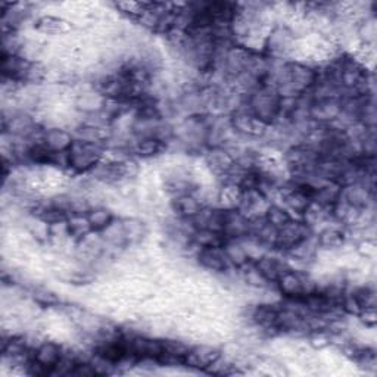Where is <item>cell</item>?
I'll list each match as a JSON object with an SVG mask.
<instances>
[{
    "instance_id": "6da1fadb",
    "label": "cell",
    "mask_w": 377,
    "mask_h": 377,
    "mask_svg": "<svg viewBox=\"0 0 377 377\" xmlns=\"http://www.w3.org/2000/svg\"><path fill=\"white\" fill-rule=\"evenodd\" d=\"M281 94L273 86L262 84L250 91L246 101V109L265 125L279 118Z\"/></svg>"
},
{
    "instance_id": "7a4b0ae2",
    "label": "cell",
    "mask_w": 377,
    "mask_h": 377,
    "mask_svg": "<svg viewBox=\"0 0 377 377\" xmlns=\"http://www.w3.org/2000/svg\"><path fill=\"white\" fill-rule=\"evenodd\" d=\"M103 152L105 146L101 141L77 139L68 151V168L75 172L93 171L102 162Z\"/></svg>"
},
{
    "instance_id": "3957f363",
    "label": "cell",
    "mask_w": 377,
    "mask_h": 377,
    "mask_svg": "<svg viewBox=\"0 0 377 377\" xmlns=\"http://www.w3.org/2000/svg\"><path fill=\"white\" fill-rule=\"evenodd\" d=\"M62 357H64V351L58 343L43 342L31 352L28 366L34 369V374H52Z\"/></svg>"
},
{
    "instance_id": "277c9868",
    "label": "cell",
    "mask_w": 377,
    "mask_h": 377,
    "mask_svg": "<svg viewBox=\"0 0 377 377\" xmlns=\"http://www.w3.org/2000/svg\"><path fill=\"white\" fill-rule=\"evenodd\" d=\"M276 286L286 300H298V298H302L307 293L317 290L305 276L292 269H288L281 273L276 281Z\"/></svg>"
},
{
    "instance_id": "5b68a950",
    "label": "cell",
    "mask_w": 377,
    "mask_h": 377,
    "mask_svg": "<svg viewBox=\"0 0 377 377\" xmlns=\"http://www.w3.org/2000/svg\"><path fill=\"white\" fill-rule=\"evenodd\" d=\"M309 236H312V229L305 222H296L293 218L286 226L279 229L274 249L288 253L289 249H292L298 243H301L302 241L309 238Z\"/></svg>"
},
{
    "instance_id": "8992f818",
    "label": "cell",
    "mask_w": 377,
    "mask_h": 377,
    "mask_svg": "<svg viewBox=\"0 0 377 377\" xmlns=\"http://www.w3.org/2000/svg\"><path fill=\"white\" fill-rule=\"evenodd\" d=\"M222 358V351L208 347V345H199L188 350L184 357V366L199 369V370H210L215 367V364Z\"/></svg>"
},
{
    "instance_id": "52a82bcc",
    "label": "cell",
    "mask_w": 377,
    "mask_h": 377,
    "mask_svg": "<svg viewBox=\"0 0 377 377\" xmlns=\"http://www.w3.org/2000/svg\"><path fill=\"white\" fill-rule=\"evenodd\" d=\"M223 234L227 241H242L250 234V218L238 208L226 210V222Z\"/></svg>"
},
{
    "instance_id": "ba28073f",
    "label": "cell",
    "mask_w": 377,
    "mask_h": 377,
    "mask_svg": "<svg viewBox=\"0 0 377 377\" xmlns=\"http://www.w3.org/2000/svg\"><path fill=\"white\" fill-rule=\"evenodd\" d=\"M231 129L238 133H242L245 136L250 137H258L265 133L267 125L261 122L258 118H255L250 114L248 109H241V111L236 113L230 121Z\"/></svg>"
},
{
    "instance_id": "9c48e42d",
    "label": "cell",
    "mask_w": 377,
    "mask_h": 377,
    "mask_svg": "<svg viewBox=\"0 0 377 377\" xmlns=\"http://www.w3.org/2000/svg\"><path fill=\"white\" fill-rule=\"evenodd\" d=\"M198 260L202 267L214 273H226L231 267L223 248H200Z\"/></svg>"
},
{
    "instance_id": "30bf717a",
    "label": "cell",
    "mask_w": 377,
    "mask_h": 377,
    "mask_svg": "<svg viewBox=\"0 0 377 377\" xmlns=\"http://www.w3.org/2000/svg\"><path fill=\"white\" fill-rule=\"evenodd\" d=\"M255 270L262 276L267 283H276L281 273L288 270L289 267L283 262V260L271 257V255H262L255 262H253Z\"/></svg>"
},
{
    "instance_id": "8fae6325",
    "label": "cell",
    "mask_w": 377,
    "mask_h": 377,
    "mask_svg": "<svg viewBox=\"0 0 377 377\" xmlns=\"http://www.w3.org/2000/svg\"><path fill=\"white\" fill-rule=\"evenodd\" d=\"M172 208L183 222H192L205 207L193 196V193H187L172 199Z\"/></svg>"
},
{
    "instance_id": "7c38bea8",
    "label": "cell",
    "mask_w": 377,
    "mask_h": 377,
    "mask_svg": "<svg viewBox=\"0 0 377 377\" xmlns=\"http://www.w3.org/2000/svg\"><path fill=\"white\" fill-rule=\"evenodd\" d=\"M43 143L49 148L52 152L59 153V152H67L74 143L72 136L60 129H51L44 130L43 133Z\"/></svg>"
},
{
    "instance_id": "4fadbf2b",
    "label": "cell",
    "mask_w": 377,
    "mask_h": 377,
    "mask_svg": "<svg viewBox=\"0 0 377 377\" xmlns=\"http://www.w3.org/2000/svg\"><path fill=\"white\" fill-rule=\"evenodd\" d=\"M208 165L217 172V174L222 176H229V172L233 170L236 165V160L227 151L222 148H214L208 156H207Z\"/></svg>"
},
{
    "instance_id": "5bb4252c",
    "label": "cell",
    "mask_w": 377,
    "mask_h": 377,
    "mask_svg": "<svg viewBox=\"0 0 377 377\" xmlns=\"http://www.w3.org/2000/svg\"><path fill=\"white\" fill-rule=\"evenodd\" d=\"M86 217H87L89 224L94 233H103L106 229L111 227L115 222L114 214L103 207L89 208V211L86 212Z\"/></svg>"
},
{
    "instance_id": "9a60e30c",
    "label": "cell",
    "mask_w": 377,
    "mask_h": 377,
    "mask_svg": "<svg viewBox=\"0 0 377 377\" xmlns=\"http://www.w3.org/2000/svg\"><path fill=\"white\" fill-rule=\"evenodd\" d=\"M167 141H162L156 137H137L132 151L140 156V158H152L160 155L165 149Z\"/></svg>"
},
{
    "instance_id": "2e32d148",
    "label": "cell",
    "mask_w": 377,
    "mask_h": 377,
    "mask_svg": "<svg viewBox=\"0 0 377 377\" xmlns=\"http://www.w3.org/2000/svg\"><path fill=\"white\" fill-rule=\"evenodd\" d=\"M223 249L230 265L236 267V269H245L248 264L253 262L242 241H227Z\"/></svg>"
},
{
    "instance_id": "e0dca14e",
    "label": "cell",
    "mask_w": 377,
    "mask_h": 377,
    "mask_svg": "<svg viewBox=\"0 0 377 377\" xmlns=\"http://www.w3.org/2000/svg\"><path fill=\"white\" fill-rule=\"evenodd\" d=\"M65 226L68 233L77 239H84L87 234L93 233L86 214H71L65 222Z\"/></svg>"
},
{
    "instance_id": "ac0fdd59",
    "label": "cell",
    "mask_w": 377,
    "mask_h": 377,
    "mask_svg": "<svg viewBox=\"0 0 377 377\" xmlns=\"http://www.w3.org/2000/svg\"><path fill=\"white\" fill-rule=\"evenodd\" d=\"M120 226H121L124 243H134L143 238V234H145L143 223L137 222V219H124Z\"/></svg>"
},
{
    "instance_id": "d6986e66",
    "label": "cell",
    "mask_w": 377,
    "mask_h": 377,
    "mask_svg": "<svg viewBox=\"0 0 377 377\" xmlns=\"http://www.w3.org/2000/svg\"><path fill=\"white\" fill-rule=\"evenodd\" d=\"M317 242H319V246L327 248V249L340 248L345 242V234L342 230L336 227H328V229H324L317 236Z\"/></svg>"
},
{
    "instance_id": "ffe728a7",
    "label": "cell",
    "mask_w": 377,
    "mask_h": 377,
    "mask_svg": "<svg viewBox=\"0 0 377 377\" xmlns=\"http://www.w3.org/2000/svg\"><path fill=\"white\" fill-rule=\"evenodd\" d=\"M264 218H265L267 223L271 224L277 230L281 229L283 226H286L290 219H293V217L290 215L288 208H283L279 205H270L269 210H267Z\"/></svg>"
},
{
    "instance_id": "44dd1931",
    "label": "cell",
    "mask_w": 377,
    "mask_h": 377,
    "mask_svg": "<svg viewBox=\"0 0 377 377\" xmlns=\"http://www.w3.org/2000/svg\"><path fill=\"white\" fill-rule=\"evenodd\" d=\"M62 21L56 20V18H52V17H46V18H41L39 21V28L46 31V33H58V31H60L62 28Z\"/></svg>"
}]
</instances>
